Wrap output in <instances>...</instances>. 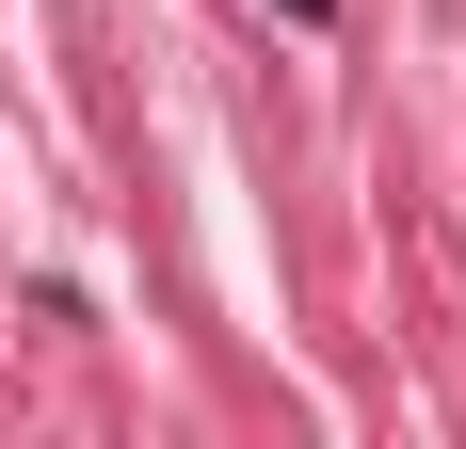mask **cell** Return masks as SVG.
Wrapping results in <instances>:
<instances>
[{
  "mask_svg": "<svg viewBox=\"0 0 466 449\" xmlns=\"http://www.w3.org/2000/svg\"><path fill=\"white\" fill-rule=\"evenodd\" d=\"M274 16H338V0H274Z\"/></svg>",
  "mask_w": 466,
  "mask_h": 449,
  "instance_id": "obj_1",
  "label": "cell"
}]
</instances>
